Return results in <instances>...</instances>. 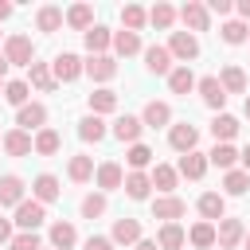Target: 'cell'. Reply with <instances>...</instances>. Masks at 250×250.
Masks as SVG:
<instances>
[{
    "mask_svg": "<svg viewBox=\"0 0 250 250\" xmlns=\"http://www.w3.org/2000/svg\"><path fill=\"white\" fill-rule=\"evenodd\" d=\"M4 59H8V66H31L35 62V43L27 35H8L4 39Z\"/></svg>",
    "mask_w": 250,
    "mask_h": 250,
    "instance_id": "cell-1",
    "label": "cell"
},
{
    "mask_svg": "<svg viewBox=\"0 0 250 250\" xmlns=\"http://www.w3.org/2000/svg\"><path fill=\"white\" fill-rule=\"evenodd\" d=\"M20 230H39L43 223H47V207L39 203V199H23L20 207H16V219H12Z\"/></svg>",
    "mask_w": 250,
    "mask_h": 250,
    "instance_id": "cell-2",
    "label": "cell"
},
{
    "mask_svg": "<svg viewBox=\"0 0 250 250\" xmlns=\"http://www.w3.org/2000/svg\"><path fill=\"white\" fill-rule=\"evenodd\" d=\"M51 74H55V82H74V78L86 74V62H82L78 55L62 51V55H55V62H51Z\"/></svg>",
    "mask_w": 250,
    "mask_h": 250,
    "instance_id": "cell-3",
    "label": "cell"
},
{
    "mask_svg": "<svg viewBox=\"0 0 250 250\" xmlns=\"http://www.w3.org/2000/svg\"><path fill=\"white\" fill-rule=\"evenodd\" d=\"M195 90H199V98H203V105H207V109L223 113V105H227V90H223V82H219L215 74H203V78L195 82Z\"/></svg>",
    "mask_w": 250,
    "mask_h": 250,
    "instance_id": "cell-4",
    "label": "cell"
},
{
    "mask_svg": "<svg viewBox=\"0 0 250 250\" xmlns=\"http://www.w3.org/2000/svg\"><path fill=\"white\" fill-rule=\"evenodd\" d=\"M168 145H172L180 156H188V152H195V145H199V129H195L191 121H180V125L168 129Z\"/></svg>",
    "mask_w": 250,
    "mask_h": 250,
    "instance_id": "cell-5",
    "label": "cell"
},
{
    "mask_svg": "<svg viewBox=\"0 0 250 250\" xmlns=\"http://www.w3.org/2000/svg\"><path fill=\"white\" fill-rule=\"evenodd\" d=\"M180 20H184V27H188L191 35L211 27V12H207V4H203V0H188V4L180 8Z\"/></svg>",
    "mask_w": 250,
    "mask_h": 250,
    "instance_id": "cell-6",
    "label": "cell"
},
{
    "mask_svg": "<svg viewBox=\"0 0 250 250\" xmlns=\"http://www.w3.org/2000/svg\"><path fill=\"white\" fill-rule=\"evenodd\" d=\"M168 51H172V59H180V62L188 66L191 59H199V39H195L191 31H172V39H168Z\"/></svg>",
    "mask_w": 250,
    "mask_h": 250,
    "instance_id": "cell-7",
    "label": "cell"
},
{
    "mask_svg": "<svg viewBox=\"0 0 250 250\" xmlns=\"http://www.w3.org/2000/svg\"><path fill=\"white\" fill-rule=\"evenodd\" d=\"M16 129H23V133L47 129V105H43V102H27L23 109H16Z\"/></svg>",
    "mask_w": 250,
    "mask_h": 250,
    "instance_id": "cell-8",
    "label": "cell"
},
{
    "mask_svg": "<svg viewBox=\"0 0 250 250\" xmlns=\"http://www.w3.org/2000/svg\"><path fill=\"white\" fill-rule=\"evenodd\" d=\"M94 184H98V191H117V188H125V168L117 160H102L94 172Z\"/></svg>",
    "mask_w": 250,
    "mask_h": 250,
    "instance_id": "cell-9",
    "label": "cell"
},
{
    "mask_svg": "<svg viewBox=\"0 0 250 250\" xmlns=\"http://www.w3.org/2000/svg\"><path fill=\"white\" fill-rule=\"evenodd\" d=\"M195 207H199V215H203L207 223H215V227L227 219V195H223V191H203V195L195 199Z\"/></svg>",
    "mask_w": 250,
    "mask_h": 250,
    "instance_id": "cell-10",
    "label": "cell"
},
{
    "mask_svg": "<svg viewBox=\"0 0 250 250\" xmlns=\"http://www.w3.org/2000/svg\"><path fill=\"white\" fill-rule=\"evenodd\" d=\"M184 215H188V203H184L180 195H156V199H152V219L176 223V219H184Z\"/></svg>",
    "mask_w": 250,
    "mask_h": 250,
    "instance_id": "cell-11",
    "label": "cell"
},
{
    "mask_svg": "<svg viewBox=\"0 0 250 250\" xmlns=\"http://www.w3.org/2000/svg\"><path fill=\"white\" fill-rule=\"evenodd\" d=\"M121 145H141V133H145V121L141 117H133V113H121L117 121H113V129H109Z\"/></svg>",
    "mask_w": 250,
    "mask_h": 250,
    "instance_id": "cell-12",
    "label": "cell"
},
{
    "mask_svg": "<svg viewBox=\"0 0 250 250\" xmlns=\"http://www.w3.org/2000/svg\"><path fill=\"white\" fill-rule=\"evenodd\" d=\"M62 195V184H59V176H51V172H39L35 180H31V199H39L43 207L47 203H55Z\"/></svg>",
    "mask_w": 250,
    "mask_h": 250,
    "instance_id": "cell-13",
    "label": "cell"
},
{
    "mask_svg": "<svg viewBox=\"0 0 250 250\" xmlns=\"http://www.w3.org/2000/svg\"><path fill=\"white\" fill-rule=\"evenodd\" d=\"M207 168H211V160H207V152H188V156H180V164H176V172L184 176V180H203L207 176Z\"/></svg>",
    "mask_w": 250,
    "mask_h": 250,
    "instance_id": "cell-14",
    "label": "cell"
},
{
    "mask_svg": "<svg viewBox=\"0 0 250 250\" xmlns=\"http://www.w3.org/2000/svg\"><path fill=\"white\" fill-rule=\"evenodd\" d=\"M109 238H113V246H137L141 242V223L137 219H113V230H109Z\"/></svg>",
    "mask_w": 250,
    "mask_h": 250,
    "instance_id": "cell-15",
    "label": "cell"
},
{
    "mask_svg": "<svg viewBox=\"0 0 250 250\" xmlns=\"http://www.w3.org/2000/svg\"><path fill=\"white\" fill-rule=\"evenodd\" d=\"M219 250H234V246H242V238H246V227H242V219H223L219 227Z\"/></svg>",
    "mask_w": 250,
    "mask_h": 250,
    "instance_id": "cell-16",
    "label": "cell"
},
{
    "mask_svg": "<svg viewBox=\"0 0 250 250\" xmlns=\"http://www.w3.org/2000/svg\"><path fill=\"white\" fill-rule=\"evenodd\" d=\"M23 191H27V184H23L20 176H12V172L0 176V207H20V203L27 199Z\"/></svg>",
    "mask_w": 250,
    "mask_h": 250,
    "instance_id": "cell-17",
    "label": "cell"
},
{
    "mask_svg": "<svg viewBox=\"0 0 250 250\" xmlns=\"http://www.w3.org/2000/svg\"><path fill=\"white\" fill-rule=\"evenodd\" d=\"M145 70L148 74H172L176 66H172V51L168 47H145Z\"/></svg>",
    "mask_w": 250,
    "mask_h": 250,
    "instance_id": "cell-18",
    "label": "cell"
},
{
    "mask_svg": "<svg viewBox=\"0 0 250 250\" xmlns=\"http://www.w3.org/2000/svg\"><path fill=\"white\" fill-rule=\"evenodd\" d=\"M86 74L94 82H109V78H117V59L113 55H90L86 59Z\"/></svg>",
    "mask_w": 250,
    "mask_h": 250,
    "instance_id": "cell-19",
    "label": "cell"
},
{
    "mask_svg": "<svg viewBox=\"0 0 250 250\" xmlns=\"http://www.w3.org/2000/svg\"><path fill=\"white\" fill-rule=\"evenodd\" d=\"M4 152L8 156H31L35 152V137L23 133V129H8L4 133Z\"/></svg>",
    "mask_w": 250,
    "mask_h": 250,
    "instance_id": "cell-20",
    "label": "cell"
},
{
    "mask_svg": "<svg viewBox=\"0 0 250 250\" xmlns=\"http://www.w3.org/2000/svg\"><path fill=\"white\" fill-rule=\"evenodd\" d=\"M141 121H145V129H164V125L172 129V105L168 102H148Z\"/></svg>",
    "mask_w": 250,
    "mask_h": 250,
    "instance_id": "cell-21",
    "label": "cell"
},
{
    "mask_svg": "<svg viewBox=\"0 0 250 250\" xmlns=\"http://www.w3.org/2000/svg\"><path fill=\"white\" fill-rule=\"evenodd\" d=\"M188 242H191L195 250H211V246L219 242V230H215V223H207V219L191 223V230H188Z\"/></svg>",
    "mask_w": 250,
    "mask_h": 250,
    "instance_id": "cell-22",
    "label": "cell"
},
{
    "mask_svg": "<svg viewBox=\"0 0 250 250\" xmlns=\"http://www.w3.org/2000/svg\"><path fill=\"white\" fill-rule=\"evenodd\" d=\"M184 242H188V230L180 223H160V230H156V246L160 250H184Z\"/></svg>",
    "mask_w": 250,
    "mask_h": 250,
    "instance_id": "cell-23",
    "label": "cell"
},
{
    "mask_svg": "<svg viewBox=\"0 0 250 250\" xmlns=\"http://www.w3.org/2000/svg\"><path fill=\"white\" fill-rule=\"evenodd\" d=\"M82 43H86V51H90V55H105V51L113 47V31H109V27H102V23H94V27L82 35Z\"/></svg>",
    "mask_w": 250,
    "mask_h": 250,
    "instance_id": "cell-24",
    "label": "cell"
},
{
    "mask_svg": "<svg viewBox=\"0 0 250 250\" xmlns=\"http://www.w3.org/2000/svg\"><path fill=\"white\" fill-rule=\"evenodd\" d=\"M152 188L160 191V195H176V180H180V172L172 168V164H152Z\"/></svg>",
    "mask_w": 250,
    "mask_h": 250,
    "instance_id": "cell-25",
    "label": "cell"
},
{
    "mask_svg": "<svg viewBox=\"0 0 250 250\" xmlns=\"http://www.w3.org/2000/svg\"><path fill=\"white\" fill-rule=\"evenodd\" d=\"M62 23H66V12H62V8H55V4H43V8L35 12V27H39V31H47V35H51V31H59Z\"/></svg>",
    "mask_w": 250,
    "mask_h": 250,
    "instance_id": "cell-26",
    "label": "cell"
},
{
    "mask_svg": "<svg viewBox=\"0 0 250 250\" xmlns=\"http://www.w3.org/2000/svg\"><path fill=\"white\" fill-rule=\"evenodd\" d=\"M27 86H35V90H43V94H51L59 82H55V74H51V62H31L27 66Z\"/></svg>",
    "mask_w": 250,
    "mask_h": 250,
    "instance_id": "cell-27",
    "label": "cell"
},
{
    "mask_svg": "<svg viewBox=\"0 0 250 250\" xmlns=\"http://www.w3.org/2000/svg\"><path fill=\"white\" fill-rule=\"evenodd\" d=\"M234 133H238V117H230V113H215V121H211V137H215V145H230Z\"/></svg>",
    "mask_w": 250,
    "mask_h": 250,
    "instance_id": "cell-28",
    "label": "cell"
},
{
    "mask_svg": "<svg viewBox=\"0 0 250 250\" xmlns=\"http://www.w3.org/2000/svg\"><path fill=\"white\" fill-rule=\"evenodd\" d=\"M105 133H109V129H105V121H102L98 113H86V117L78 121V137H82L86 145H98V141H105Z\"/></svg>",
    "mask_w": 250,
    "mask_h": 250,
    "instance_id": "cell-29",
    "label": "cell"
},
{
    "mask_svg": "<svg viewBox=\"0 0 250 250\" xmlns=\"http://www.w3.org/2000/svg\"><path fill=\"white\" fill-rule=\"evenodd\" d=\"M125 195L129 199H148L152 195V176L148 172H125Z\"/></svg>",
    "mask_w": 250,
    "mask_h": 250,
    "instance_id": "cell-30",
    "label": "cell"
},
{
    "mask_svg": "<svg viewBox=\"0 0 250 250\" xmlns=\"http://www.w3.org/2000/svg\"><path fill=\"white\" fill-rule=\"evenodd\" d=\"M78 242V230H74V223H66V219H55L51 223V246L55 250H70Z\"/></svg>",
    "mask_w": 250,
    "mask_h": 250,
    "instance_id": "cell-31",
    "label": "cell"
},
{
    "mask_svg": "<svg viewBox=\"0 0 250 250\" xmlns=\"http://www.w3.org/2000/svg\"><path fill=\"white\" fill-rule=\"evenodd\" d=\"M66 27H74V31L86 35V31L94 27V8H90V4H70V8H66Z\"/></svg>",
    "mask_w": 250,
    "mask_h": 250,
    "instance_id": "cell-32",
    "label": "cell"
},
{
    "mask_svg": "<svg viewBox=\"0 0 250 250\" xmlns=\"http://www.w3.org/2000/svg\"><path fill=\"white\" fill-rule=\"evenodd\" d=\"M86 102H90V113H98V117H105V113H113V109H117V94H113L109 86H98Z\"/></svg>",
    "mask_w": 250,
    "mask_h": 250,
    "instance_id": "cell-33",
    "label": "cell"
},
{
    "mask_svg": "<svg viewBox=\"0 0 250 250\" xmlns=\"http://www.w3.org/2000/svg\"><path fill=\"white\" fill-rule=\"evenodd\" d=\"M207 160H211L215 168H223V172H230V168H234V164L242 160V152H238L234 145H215V148L207 152Z\"/></svg>",
    "mask_w": 250,
    "mask_h": 250,
    "instance_id": "cell-34",
    "label": "cell"
},
{
    "mask_svg": "<svg viewBox=\"0 0 250 250\" xmlns=\"http://www.w3.org/2000/svg\"><path fill=\"white\" fill-rule=\"evenodd\" d=\"M94 156H70V164H66V176L74 180V184H90L94 180Z\"/></svg>",
    "mask_w": 250,
    "mask_h": 250,
    "instance_id": "cell-35",
    "label": "cell"
},
{
    "mask_svg": "<svg viewBox=\"0 0 250 250\" xmlns=\"http://www.w3.org/2000/svg\"><path fill=\"white\" fill-rule=\"evenodd\" d=\"M223 191H227V195H246V191H250V172H246V168L223 172Z\"/></svg>",
    "mask_w": 250,
    "mask_h": 250,
    "instance_id": "cell-36",
    "label": "cell"
},
{
    "mask_svg": "<svg viewBox=\"0 0 250 250\" xmlns=\"http://www.w3.org/2000/svg\"><path fill=\"white\" fill-rule=\"evenodd\" d=\"M105 207H109V199H105V191H90V195H82V203H78V211H82V219H102L105 215Z\"/></svg>",
    "mask_w": 250,
    "mask_h": 250,
    "instance_id": "cell-37",
    "label": "cell"
},
{
    "mask_svg": "<svg viewBox=\"0 0 250 250\" xmlns=\"http://www.w3.org/2000/svg\"><path fill=\"white\" fill-rule=\"evenodd\" d=\"M113 51L121 55V59H129V55H141V35L137 31H113Z\"/></svg>",
    "mask_w": 250,
    "mask_h": 250,
    "instance_id": "cell-38",
    "label": "cell"
},
{
    "mask_svg": "<svg viewBox=\"0 0 250 250\" xmlns=\"http://www.w3.org/2000/svg\"><path fill=\"white\" fill-rule=\"evenodd\" d=\"M195 82H199V78L191 74V66H176V70L168 74V90H172V94H191Z\"/></svg>",
    "mask_w": 250,
    "mask_h": 250,
    "instance_id": "cell-39",
    "label": "cell"
},
{
    "mask_svg": "<svg viewBox=\"0 0 250 250\" xmlns=\"http://www.w3.org/2000/svg\"><path fill=\"white\" fill-rule=\"evenodd\" d=\"M219 82H223L227 94H246V74H242V66H234V62L219 70Z\"/></svg>",
    "mask_w": 250,
    "mask_h": 250,
    "instance_id": "cell-40",
    "label": "cell"
},
{
    "mask_svg": "<svg viewBox=\"0 0 250 250\" xmlns=\"http://www.w3.org/2000/svg\"><path fill=\"white\" fill-rule=\"evenodd\" d=\"M59 148H62L59 129H51V125H47V129H39V133H35V152H39V156H55Z\"/></svg>",
    "mask_w": 250,
    "mask_h": 250,
    "instance_id": "cell-41",
    "label": "cell"
},
{
    "mask_svg": "<svg viewBox=\"0 0 250 250\" xmlns=\"http://www.w3.org/2000/svg\"><path fill=\"white\" fill-rule=\"evenodd\" d=\"M145 23H148V12H145L141 4H125V8H121V27H125V31H137V35H141Z\"/></svg>",
    "mask_w": 250,
    "mask_h": 250,
    "instance_id": "cell-42",
    "label": "cell"
},
{
    "mask_svg": "<svg viewBox=\"0 0 250 250\" xmlns=\"http://www.w3.org/2000/svg\"><path fill=\"white\" fill-rule=\"evenodd\" d=\"M176 16H180V12H176L172 4H164V0L148 8V23H152V27H160V31H168V27L176 23Z\"/></svg>",
    "mask_w": 250,
    "mask_h": 250,
    "instance_id": "cell-43",
    "label": "cell"
},
{
    "mask_svg": "<svg viewBox=\"0 0 250 250\" xmlns=\"http://www.w3.org/2000/svg\"><path fill=\"white\" fill-rule=\"evenodd\" d=\"M219 35H223V43H230V47H238V43H250V27H246L242 20H227V23L219 27Z\"/></svg>",
    "mask_w": 250,
    "mask_h": 250,
    "instance_id": "cell-44",
    "label": "cell"
},
{
    "mask_svg": "<svg viewBox=\"0 0 250 250\" xmlns=\"http://www.w3.org/2000/svg\"><path fill=\"white\" fill-rule=\"evenodd\" d=\"M4 102H12L16 109H23V105L31 102V86H27L23 78H12V82L4 86Z\"/></svg>",
    "mask_w": 250,
    "mask_h": 250,
    "instance_id": "cell-45",
    "label": "cell"
},
{
    "mask_svg": "<svg viewBox=\"0 0 250 250\" xmlns=\"http://www.w3.org/2000/svg\"><path fill=\"white\" fill-rule=\"evenodd\" d=\"M125 164H129V172H145V168H152V148H148V145H129Z\"/></svg>",
    "mask_w": 250,
    "mask_h": 250,
    "instance_id": "cell-46",
    "label": "cell"
},
{
    "mask_svg": "<svg viewBox=\"0 0 250 250\" xmlns=\"http://www.w3.org/2000/svg\"><path fill=\"white\" fill-rule=\"evenodd\" d=\"M8 250H43V242H39L35 230H16V238L8 242Z\"/></svg>",
    "mask_w": 250,
    "mask_h": 250,
    "instance_id": "cell-47",
    "label": "cell"
},
{
    "mask_svg": "<svg viewBox=\"0 0 250 250\" xmlns=\"http://www.w3.org/2000/svg\"><path fill=\"white\" fill-rule=\"evenodd\" d=\"M207 12H211V16H230L234 4H230V0H207Z\"/></svg>",
    "mask_w": 250,
    "mask_h": 250,
    "instance_id": "cell-48",
    "label": "cell"
},
{
    "mask_svg": "<svg viewBox=\"0 0 250 250\" xmlns=\"http://www.w3.org/2000/svg\"><path fill=\"white\" fill-rule=\"evenodd\" d=\"M86 250H113V238H105V234H90V238H86Z\"/></svg>",
    "mask_w": 250,
    "mask_h": 250,
    "instance_id": "cell-49",
    "label": "cell"
},
{
    "mask_svg": "<svg viewBox=\"0 0 250 250\" xmlns=\"http://www.w3.org/2000/svg\"><path fill=\"white\" fill-rule=\"evenodd\" d=\"M12 238H16V223H12V219H0V246L12 242Z\"/></svg>",
    "mask_w": 250,
    "mask_h": 250,
    "instance_id": "cell-50",
    "label": "cell"
},
{
    "mask_svg": "<svg viewBox=\"0 0 250 250\" xmlns=\"http://www.w3.org/2000/svg\"><path fill=\"white\" fill-rule=\"evenodd\" d=\"M234 8H238V16H242V23H246V20H250V0H238Z\"/></svg>",
    "mask_w": 250,
    "mask_h": 250,
    "instance_id": "cell-51",
    "label": "cell"
},
{
    "mask_svg": "<svg viewBox=\"0 0 250 250\" xmlns=\"http://www.w3.org/2000/svg\"><path fill=\"white\" fill-rule=\"evenodd\" d=\"M133 250H160V246H156V238H141Z\"/></svg>",
    "mask_w": 250,
    "mask_h": 250,
    "instance_id": "cell-52",
    "label": "cell"
},
{
    "mask_svg": "<svg viewBox=\"0 0 250 250\" xmlns=\"http://www.w3.org/2000/svg\"><path fill=\"white\" fill-rule=\"evenodd\" d=\"M12 12H16V8H12V4H8V0H0V23H4V20H8V16H12Z\"/></svg>",
    "mask_w": 250,
    "mask_h": 250,
    "instance_id": "cell-53",
    "label": "cell"
},
{
    "mask_svg": "<svg viewBox=\"0 0 250 250\" xmlns=\"http://www.w3.org/2000/svg\"><path fill=\"white\" fill-rule=\"evenodd\" d=\"M242 168H246V172H250V145H246V148H242Z\"/></svg>",
    "mask_w": 250,
    "mask_h": 250,
    "instance_id": "cell-54",
    "label": "cell"
},
{
    "mask_svg": "<svg viewBox=\"0 0 250 250\" xmlns=\"http://www.w3.org/2000/svg\"><path fill=\"white\" fill-rule=\"evenodd\" d=\"M8 74V59H4V51H0V78Z\"/></svg>",
    "mask_w": 250,
    "mask_h": 250,
    "instance_id": "cell-55",
    "label": "cell"
},
{
    "mask_svg": "<svg viewBox=\"0 0 250 250\" xmlns=\"http://www.w3.org/2000/svg\"><path fill=\"white\" fill-rule=\"evenodd\" d=\"M242 250H250V230H246V238H242Z\"/></svg>",
    "mask_w": 250,
    "mask_h": 250,
    "instance_id": "cell-56",
    "label": "cell"
},
{
    "mask_svg": "<svg viewBox=\"0 0 250 250\" xmlns=\"http://www.w3.org/2000/svg\"><path fill=\"white\" fill-rule=\"evenodd\" d=\"M246 117H250V94H246Z\"/></svg>",
    "mask_w": 250,
    "mask_h": 250,
    "instance_id": "cell-57",
    "label": "cell"
},
{
    "mask_svg": "<svg viewBox=\"0 0 250 250\" xmlns=\"http://www.w3.org/2000/svg\"><path fill=\"white\" fill-rule=\"evenodd\" d=\"M4 86H8V82H4V78H0V94H4Z\"/></svg>",
    "mask_w": 250,
    "mask_h": 250,
    "instance_id": "cell-58",
    "label": "cell"
},
{
    "mask_svg": "<svg viewBox=\"0 0 250 250\" xmlns=\"http://www.w3.org/2000/svg\"><path fill=\"white\" fill-rule=\"evenodd\" d=\"M0 145H4V133H0Z\"/></svg>",
    "mask_w": 250,
    "mask_h": 250,
    "instance_id": "cell-59",
    "label": "cell"
},
{
    "mask_svg": "<svg viewBox=\"0 0 250 250\" xmlns=\"http://www.w3.org/2000/svg\"><path fill=\"white\" fill-rule=\"evenodd\" d=\"M43 250H55V246H43Z\"/></svg>",
    "mask_w": 250,
    "mask_h": 250,
    "instance_id": "cell-60",
    "label": "cell"
}]
</instances>
